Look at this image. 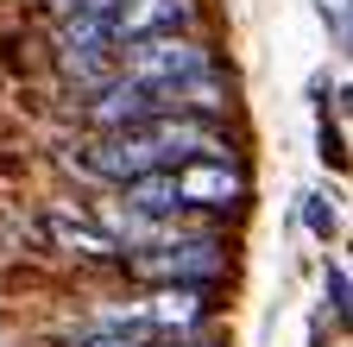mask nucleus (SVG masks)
Listing matches in <instances>:
<instances>
[{"mask_svg": "<svg viewBox=\"0 0 353 347\" xmlns=\"http://www.w3.org/2000/svg\"><path fill=\"white\" fill-rule=\"evenodd\" d=\"M126 272L145 284H214L228 272V246L208 234H164L152 246H132Z\"/></svg>", "mask_w": 353, "mask_h": 347, "instance_id": "nucleus-1", "label": "nucleus"}, {"mask_svg": "<svg viewBox=\"0 0 353 347\" xmlns=\"http://www.w3.org/2000/svg\"><path fill=\"white\" fill-rule=\"evenodd\" d=\"M114 70L132 82H152V89H176L202 70H214V51L190 32H158V38H132V45L114 51Z\"/></svg>", "mask_w": 353, "mask_h": 347, "instance_id": "nucleus-2", "label": "nucleus"}, {"mask_svg": "<svg viewBox=\"0 0 353 347\" xmlns=\"http://www.w3.org/2000/svg\"><path fill=\"white\" fill-rule=\"evenodd\" d=\"M82 114H88V126H95V133H108V126H139V120L164 114V89H152V82H132V76L114 70L101 89L82 101Z\"/></svg>", "mask_w": 353, "mask_h": 347, "instance_id": "nucleus-3", "label": "nucleus"}, {"mask_svg": "<svg viewBox=\"0 0 353 347\" xmlns=\"http://www.w3.org/2000/svg\"><path fill=\"white\" fill-rule=\"evenodd\" d=\"M176 190H183V208H240L246 202V177L234 170V158H183L170 164Z\"/></svg>", "mask_w": 353, "mask_h": 347, "instance_id": "nucleus-4", "label": "nucleus"}, {"mask_svg": "<svg viewBox=\"0 0 353 347\" xmlns=\"http://www.w3.org/2000/svg\"><path fill=\"white\" fill-rule=\"evenodd\" d=\"M196 19V0H120L108 13V38L114 51L132 45V38H158V32H190Z\"/></svg>", "mask_w": 353, "mask_h": 347, "instance_id": "nucleus-5", "label": "nucleus"}, {"mask_svg": "<svg viewBox=\"0 0 353 347\" xmlns=\"http://www.w3.org/2000/svg\"><path fill=\"white\" fill-rule=\"evenodd\" d=\"M208 316V284H158L145 303H132L120 322H139L152 335H170V328H196Z\"/></svg>", "mask_w": 353, "mask_h": 347, "instance_id": "nucleus-6", "label": "nucleus"}, {"mask_svg": "<svg viewBox=\"0 0 353 347\" xmlns=\"http://www.w3.org/2000/svg\"><path fill=\"white\" fill-rule=\"evenodd\" d=\"M44 240L70 259H126L120 234H108L101 221H88V215H70V208H51L44 215Z\"/></svg>", "mask_w": 353, "mask_h": 347, "instance_id": "nucleus-7", "label": "nucleus"}, {"mask_svg": "<svg viewBox=\"0 0 353 347\" xmlns=\"http://www.w3.org/2000/svg\"><path fill=\"white\" fill-rule=\"evenodd\" d=\"M120 208L139 215V221H176V215H183V190H176L170 170H145V177H126Z\"/></svg>", "mask_w": 353, "mask_h": 347, "instance_id": "nucleus-8", "label": "nucleus"}, {"mask_svg": "<svg viewBox=\"0 0 353 347\" xmlns=\"http://www.w3.org/2000/svg\"><path fill=\"white\" fill-rule=\"evenodd\" d=\"M158 335L152 328H139V322H120V316H101V322H88V328H76L63 347H152Z\"/></svg>", "mask_w": 353, "mask_h": 347, "instance_id": "nucleus-9", "label": "nucleus"}, {"mask_svg": "<svg viewBox=\"0 0 353 347\" xmlns=\"http://www.w3.org/2000/svg\"><path fill=\"white\" fill-rule=\"evenodd\" d=\"M44 7H51L57 19H63V13H101V19H108V13L120 7V0H44Z\"/></svg>", "mask_w": 353, "mask_h": 347, "instance_id": "nucleus-10", "label": "nucleus"}, {"mask_svg": "<svg viewBox=\"0 0 353 347\" xmlns=\"http://www.w3.org/2000/svg\"><path fill=\"white\" fill-rule=\"evenodd\" d=\"M309 228H316V234L328 240V234L341 228V215H334V208H322V196H309Z\"/></svg>", "mask_w": 353, "mask_h": 347, "instance_id": "nucleus-11", "label": "nucleus"}, {"mask_svg": "<svg viewBox=\"0 0 353 347\" xmlns=\"http://www.w3.org/2000/svg\"><path fill=\"white\" fill-rule=\"evenodd\" d=\"M328 303L347 316V272H341V266H328Z\"/></svg>", "mask_w": 353, "mask_h": 347, "instance_id": "nucleus-12", "label": "nucleus"}, {"mask_svg": "<svg viewBox=\"0 0 353 347\" xmlns=\"http://www.w3.org/2000/svg\"><path fill=\"white\" fill-rule=\"evenodd\" d=\"M183 347H221V341H183Z\"/></svg>", "mask_w": 353, "mask_h": 347, "instance_id": "nucleus-13", "label": "nucleus"}]
</instances>
